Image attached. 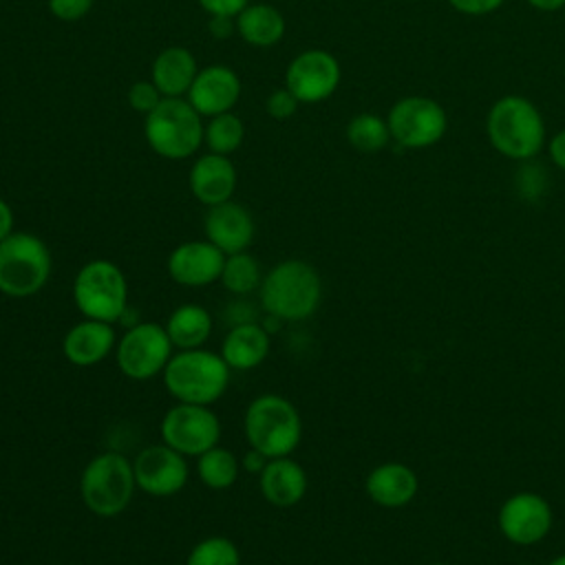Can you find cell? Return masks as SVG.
I'll return each instance as SVG.
<instances>
[{
	"label": "cell",
	"mask_w": 565,
	"mask_h": 565,
	"mask_svg": "<svg viewBox=\"0 0 565 565\" xmlns=\"http://www.w3.org/2000/svg\"><path fill=\"white\" fill-rule=\"evenodd\" d=\"M243 137H245L243 121L232 110L210 117L205 132H203V141L210 148V152L225 154V157L241 148Z\"/></svg>",
	"instance_id": "f1b7e54d"
},
{
	"label": "cell",
	"mask_w": 565,
	"mask_h": 565,
	"mask_svg": "<svg viewBox=\"0 0 565 565\" xmlns=\"http://www.w3.org/2000/svg\"><path fill=\"white\" fill-rule=\"evenodd\" d=\"M172 351L174 347L163 324L135 322L117 340L115 362L128 380L143 382L163 373L166 364L172 358Z\"/></svg>",
	"instance_id": "9c48e42d"
},
{
	"label": "cell",
	"mask_w": 565,
	"mask_h": 565,
	"mask_svg": "<svg viewBox=\"0 0 565 565\" xmlns=\"http://www.w3.org/2000/svg\"><path fill=\"white\" fill-rule=\"evenodd\" d=\"M258 486L263 499L274 508H294L298 505L309 488V479L305 468L287 457H274L267 461L263 472L258 475Z\"/></svg>",
	"instance_id": "ffe728a7"
},
{
	"label": "cell",
	"mask_w": 565,
	"mask_h": 565,
	"mask_svg": "<svg viewBox=\"0 0 565 565\" xmlns=\"http://www.w3.org/2000/svg\"><path fill=\"white\" fill-rule=\"evenodd\" d=\"M166 333L177 351L201 349L214 329V320L203 305L185 302L179 305L166 320Z\"/></svg>",
	"instance_id": "cb8c5ba5"
},
{
	"label": "cell",
	"mask_w": 565,
	"mask_h": 565,
	"mask_svg": "<svg viewBox=\"0 0 565 565\" xmlns=\"http://www.w3.org/2000/svg\"><path fill=\"white\" fill-rule=\"evenodd\" d=\"M161 99H163V95L152 84V79H139L128 88V104L132 106V110L141 113L143 117L148 113H152L161 104Z\"/></svg>",
	"instance_id": "4dcf8cb0"
},
{
	"label": "cell",
	"mask_w": 565,
	"mask_h": 565,
	"mask_svg": "<svg viewBox=\"0 0 565 565\" xmlns=\"http://www.w3.org/2000/svg\"><path fill=\"white\" fill-rule=\"evenodd\" d=\"M243 430L249 448L263 452L267 459L287 457L302 439V419L287 397L263 393L247 404Z\"/></svg>",
	"instance_id": "277c9868"
},
{
	"label": "cell",
	"mask_w": 565,
	"mask_h": 565,
	"mask_svg": "<svg viewBox=\"0 0 565 565\" xmlns=\"http://www.w3.org/2000/svg\"><path fill=\"white\" fill-rule=\"evenodd\" d=\"M450 7L463 15H488L497 11L503 0H448Z\"/></svg>",
	"instance_id": "e575fe53"
},
{
	"label": "cell",
	"mask_w": 565,
	"mask_h": 565,
	"mask_svg": "<svg viewBox=\"0 0 565 565\" xmlns=\"http://www.w3.org/2000/svg\"><path fill=\"white\" fill-rule=\"evenodd\" d=\"M552 508L545 497L536 492H514L508 497L497 514L501 534L514 545H536L552 530Z\"/></svg>",
	"instance_id": "7c38bea8"
},
{
	"label": "cell",
	"mask_w": 565,
	"mask_h": 565,
	"mask_svg": "<svg viewBox=\"0 0 565 565\" xmlns=\"http://www.w3.org/2000/svg\"><path fill=\"white\" fill-rule=\"evenodd\" d=\"M340 84L338 60L322 49H309L298 53L285 71V88L300 104H318L335 93Z\"/></svg>",
	"instance_id": "5bb4252c"
},
{
	"label": "cell",
	"mask_w": 565,
	"mask_h": 565,
	"mask_svg": "<svg viewBox=\"0 0 565 565\" xmlns=\"http://www.w3.org/2000/svg\"><path fill=\"white\" fill-rule=\"evenodd\" d=\"M161 441L183 457H199L221 439V422L210 406L177 402L159 424Z\"/></svg>",
	"instance_id": "30bf717a"
},
{
	"label": "cell",
	"mask_w": 565,
	"mask_h": 565,
	"mask_svg": "<svg viewBox=\"0 0 565 565\" xmlns=\"http://www.w3.org/2000/svg\"><path fill=\"white\" fill-rule=\"evenodd\" d=\"M71 294L77 311L90 320L115 324L128 311V280L119 265L106 258L79 267Z\"/></svg>",
	"instance_id": "ba28073f"
},
{
	"label": "cell",
	"mask_w": 565,
	"mask_h": 565,
	"mask_svg": "<svg viewBox=\"0 0 565 565\" xmlns=\"http://www.w3.org/2000/svg\"><path fill=\"white\" fill-rule=\"evenodd\" d=\"M51 252L31 232H13L0 241V294L9 298H31L51 278Z\"/></svg>",
	"instance_id": "52a82bcc"
},
{
	"label": "cell",
	"mask_w": 565,
	"mask_h": 565,
	"mask_svg": "<svg viewBox=\"0 0 565 565\" xmlns=\"http://www.w3.org/2000/svg\"><path fill=\"white\" fill-rule=\"evenodd\" d=\"M298 99L291 95L289 88H278L274 93H269L267 102H265V110L271 119H278V121H285L289 119L291 115H296L298 110Z\"/></svg>",
	"instance_id": "1f68e13d"
},
{
	"label": "cell",
	"mask_w": 565,
	"mask_h": 565,
	"mask_svg": "<svg viewBox=\"0 0 565 565\" xmlns=\"http://www.w3.org/2000/svg\"><path fill=\"white\" fill-rule=\"evenodd\" d=\"M137 490L132 461L115 450L95 455L79 475V497L97 516L121 514Z\"/></svg>",
	"instance_id": "5b68a950"
},
{
	"label": "cell",
	"mask_w": 565,
	"mask_h": 565,
	"mask_svg": "<svg viewBox=\"0 0 565 565\" xmlns=\"http://www.w3.org/2000/svg\"><path fill=\"white\" fill-rule=\"evenodd\" d=\"M207 31L216 40H227L236 33V18H232V15H210Z\"/></svg>",
	"instance_id": "d590c367"
},
{
	"label": "cell",
	"mask_w": 565,
	"mask_h": 565,
	"mask_svg": "<svg viewBox=\"0 0 565 565\" xmlns=\"http://www.w3.org/2000/svg\"><path fill=\"white\" fill-rule=\"evenodd\" d=\"M203 117L185 97H163L143 121V137L152 152L172 161L192 157L203 143Z\"/></svg>",
	"instance_id": "8992f818"
},
{
	"label": "cell",
	"mask_w": 565,
	"mask_h": 565,
	"mask_svg": "<svg viewBox=\"0 0 565 565\" xmlns=\"http://www.w3.org/2000/svg\"><path fill=\"white\" fill-rule=\"evenodd\" d=\"M196 475L210 490H227L241 475V459L216 444L196 457Z\"/></svg>",
	"instance_id": "484cf974"
},
{
	"label": "cell",
	"mask_w": 565,
	"mask_h": 565,
	"mask_svg": "<svg viewBox=\"0 0 565 565\" xmlns=\"http://www.w3.org/2000/svg\"><path fill=\"white\" fill-rule=\"evenodd\" d=\"M490 146L508 159H532L545 143V124L539 108L521 97L505 95L497 99L486 119Z\"/></svg>",
	"instance_id": "3957f363"
},
{
	"label": "cell",
	"mask_w": 565,
	"mask_h": 565,
	"mask_svg": "<svg viewBox=\"0 0 565 565\" xmlns=\"http://www.w3.org/2000/svg\"><path fill=\"white\" fill-rule=\"evenodd\" d=\"M263 276L258 260L245 249L225 256L218 282L234 296H249L252 291H258Z\"/></svg>",
	"instance_id": "4316f807"
},
{
	"label": "cell",
	"mask_w": 565,
	"mask_h": 565,
	"mask_svg": "<svg viewBox=\"0 0 565 565\" xmlns=\"http://www.w3.org/2000/svg\"><path fill=\"white\" fill-rule=\"evenodd\" d=\"M258 298L269 318L278 322H300L318 311L322 278L307 260L287 258L263 276Z\"/></svg>",
	"instance_id": "6da1fadb"
},
{
	"label": "cell",
	"mask_w": 565,
	"mask_h": 565,
	"mask_svg": "<svg viewBox=\"0 0 565 565\" xmlns=\"http://www.w3.org/2000/svg\"><path fill=\"white\" fill-rule=\"evenodd\" d=\"M137 490L150 497H172L188 483L190 468L181 452L168 444H152L137 452L132 461Z\"/></svg>",
	"instance_id": "4fadbf2b"
},
{
	"label": "cell",
	"mask_w": 565,
	"mask_h": 565,
	"mask_svg": "<svg viewBox=\"0 0 565 565\" xmlns=\"http://www.w3.org/2000/svg\"><path fill=\"white\" fill-rule=\"evenodd\" d=\"M188 183H190L192 196L199 203L212 207V205L232 201L238 177L230 157L207 152L192 163Z\"/></svg>",
	"instance_id": "d6986e66"
},
{
	"label": "cell",
	"mask_w": 565,
	"mask_h": 565,
	"mask_svg": "<svg viewBox=\"0 0 565 565\" xmlns=\"http://www.w3.org/2000/svg\"><path fill=\"white\" fill-rule=\"evenodd\" d=\"M419 481L411 466L402 461H384L375 466L364 481V490L369 499L388 510H397L408 505L417 494Z\"/></svg>",
	"instance_id": "44dd1931"
},
{
	"label": "cell",
	"mask_w": 565,
	"mask_h": 565,
	"mask_svg": "<svg viewBox=\"0 0 565 565\" xmlns=\"http://www.w3.org/2000/svg\"><path fill=\"white\" fill-rule=\"evenodd\" d=\"M230 373L232 369L221 353L201 347L172 353L161 377L163 386L177 402L212 406L225 395Z\"/></svg>",
	"instance_id": "7a4b0ae2"
},
{
	"label": "cell",
	"mask_w": 565,
	"mask_h": 565,
	"mask_svg": "<svg viewBox=\"0 0 565 565\" xmlns=\"http://www.w3.org/2000/svg\"><path fill=\"white\" fill-rule=\"evenodd\" d=\"M9 234H13V210L4 199H0V241Z\"/></svg>",
	"instance_id": "f35d334b"
},
{
	"label": "cell",
	"mask_w": 565,
	"mask_h": 565,
	"mask_svg": "<svg viewBox=\"0 0 565 565\" xmlns=\"http://www.w3.org/2000/svg\"><path fill=\"white\" fill-rule=\"evenodd\" d=\"M539 11H558L565 7V0H527Z\"/></svg>",
	"instance_id": "ab89813d"
},
{
	"label": "cell",
	"mask_w": 565,
	"mask_h": 565,
	"mask_svg": "<svg viewBox=\"0 0 565 565\" xmlns=\"http://www.w3.org/2000/svg\"><path fill=\"white\" fill-rule=\"evenodd\" d=\"M267 461H269V459H267L263 452L249 448V450L241 457V468H243L245 472H249V475H260L263 468L267 466Z\"/></svg>",
	"instance_id": "8d00e7d4"
},
{
	"label": "cell",
	"mask_w": 565,
	"mask_h": 565,
	"mask_svg": "<svg viewBox=\"0 0 565 565\" xmlns=\"http://www.w3.org/2000/svg\"><path fill=\"white\" fill-rule=\"evenodd\" d=\"M225 254L205 241H185L168 256V276L183 287H205L221 278Z\"/></svg>",
	"instance_id": "9a60e30c"
},
{
	"label": "cell",
	"mask_w": 565,
	"mask_h": 565,
	"mask_svg": "<svg viewBox=\"0 0 565 565\" xmlns=\"http://www.w3.org/2000/svg\"><path fill=\"white\" fill-rule=\"evenodd\" d=\"M185 565H241V552L227 536H207L190 550Z\"/></svg>",
	"instance_id": "f546056e"
},
{
	"label": "cell",
	"mask_w": 565,
	"mask_h": 565,
	"mask_svg": "<svg viewBox=\"0 0 565 565\" xmlns=\"http://www.w3.org/2000/svg\"><path fill=\"white\" fill-rule=\"evenodd\" d=\"M547 565H565V554H558V556L552 558Z\"/></svg>",
	"instance_id": "60d3db41"
},
{
	"label": "cell",
	"mask_w": 565,
	"mask_h": 565,
	"mask_svg": "<svg viewBox=\"0 0 565 565\" xmlns=\"http://www.w3.org/2000/svg\"><path fill=\"white\" fill-rule=\"evenodd\" d=\"M196 73V60L185 46H168L157 53L150 79L163 97H185Z\"/></svg>",
	"instance_id": "603a6c76"
},
{
	"label": "cell",
	"mask_w": 565,
	"mask_h": 565,
	"mask_svg": "<svg viewBox=\"0 0 565 565\" xmlns=\"http://www.w3.org/2000/svg\"><path fill=\"white\" fill-rule=\"evenodd\" d=\"M95 0H49V11L62 22H77L86 18Z\"/></svg>",
	"instance_id": "d6a6232c"
},
{
	"label": "cell",
	"mask_w": 565,
	"mask_h": 565,
	"mask_svg": "<svg viewBox=\"0 0 565 565\" xmlns=\"http://www.w3.org/2000/svg\"><path fill=\"white\" fill-rule=\"evenodd\" d=\"M241 97V79L225 64H210L199 68L192 88L185 99L196 108L201 117H214L230 113Z\"/></svg>",
	"instance_id": "2e32d148"
},
{
	"label": "cell",
	"mask_w": 565,
	"mask_h": 565,
	"mask_svg": "<svg viewBox=\"0 0 565 565\" xmlns=\"http://www.w3.org/2000/svg\"><path fill=\"white\" fill-rule=\"evenodd\" d=\"M547 148H550L552 161H554L561 170H565V130L556 132V135L550 139Z\"/></svg>",
	"instance_id": "74e56055"
},
{
	"label": "cell",
	"mask_w": 565,
	"mask_h": 565,
	"mask_svg": "<svg viewBox=\"0 0 565 565\" xmlns=\"http://www.w3.org/2000/svg\"><path fill=\"white\" fill-rule=\"evenodd\" d=\"M285 18L282 13L265 2H249L238 15H236V33L243 42L267 49L282 40L285 35Z\"/></svg>",
	"instance_id": "d4e9b609"
},
{
	"label": "cell",
	"mask_w": 565,
	"mask_h": 565,
	"mask_svg": "<svg viewBox=\"0 0 565 565\" xmlns=\"http://www.w3.org/2000/svg\"><path fill=\"white\" fill-rule=\"evenodd\" d=\"M203 230L205 238L216 245L225 256L245 252L256 234L249 210L236 201H225L207 207Z\"/></svg>",
	"instance_id": "e0dca14e"
},
{
	"label": "cell",
	"mask_w": 565,
	"mask_h": 565,
	"mask_svg": "<svg viewBox=\"0 0 565 565\" xmlns=\"http://www.w3.org/2000/svg\"><path fill=\"white\" fill-rule=\"evenodd\" d=\"M391 139L402 148H428L435 146L448 126L446 110L439 102L422 95L397 99L388 110Z\"/></svg>",
	"instance_id": "8fae6325"
},
{
	"label": "cell",
	"mask_w": 565,
	"mask_h": 565,
	"mask_svg": "<svg viewBox=\"0 0 565 565\" xmlns=\"http://www.w3.org/2000/svg\"><path fill=\"white\" fill-rule=\"evenodd\" d=\"M269 347V331L254 320H243L230 327L218 353L232 371H252L265 362Z\"/></svg>",
	"instance_id": "7402d4cb"
},
{
	"label": "cell",
	"mask_w": 565,
	"mask_h": 565,
	"mask_svg": "<svg viewBox=\"0 0 565 565\" xmlns=\"http://www.w3.org/2000/svg\"><path fill=\"white\" fill-rule=\"evenodd\" d=\"M430 565H446V563H430Z\"/></svg>",
	"instance_id": "b9f144b4"
},
{
	"label": "cell",
	"mask_w": 565,
	"mask_h": 565,
	"mask_svg": "<svg viewBox=\"0 0 565 565\" xmlns=\"http://www.w3.org/2000/svg\"><path fill=\"white\" fill-rule=\"evenodd\" d=\"M196 2L207 15H232V18H236L249 4V0H196Z\"/></svg>",
	"instance_id": "836d02e7"
},
{
	"label": "cell",
	"mask_w": 565,
	"mask_h": 565,
	"mask_svg": "<svg viewBox=\"0 0 565 565\" xmlns=\"http://www.w3.org/2000/svg\"><path fill=\"white\" fill-rule=\"evenodd\" d=\"M388 124L377 115L360 113L347 124V141L360 152H377L388 143Z\"/></svg>",
	"instance_id": "83f0119b"
},
{
	"label": "cell",
	"mask_w": 565,
	"mask_h": 565,
	"mask_svg": "<svg viewBox=\"0 0 565 565\" xmlns=\"http://www.w3.org/2000/svg\"><path fill=\"white\" fill-rule=\"evenodd\" d=\"M117 347L115 324L84 318L75 322L62 340L64 358L79 369L95 366L104 362Z\"/></svg>",
	"instance_id": "ac0fdd59"
}]
</instances>
